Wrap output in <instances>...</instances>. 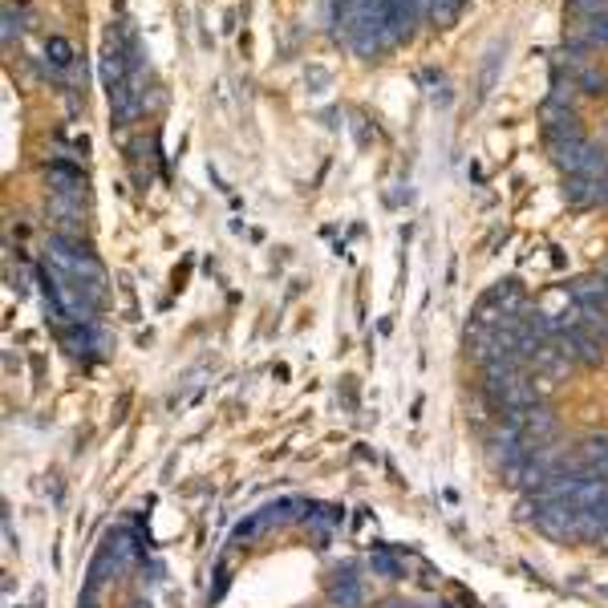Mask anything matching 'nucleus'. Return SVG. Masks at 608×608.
<instances>
[{
    "instance_id": "obj_6",
    "label": "nucleus",
    "mask_w": 608,
    "mask_h": 608,
    "mask_svg": "<svg viewBox=\"0 0 608 608\" xmlns=\"http://www.w3.org/2000/svg\"><path fill=\"white\" fill-rule=\"evenodd\" d=\"M463 5H467V0H430V21L438 29H446V25H454V17L463 13Z\"/></svg>"
},
{
    "instance_id": "obj_2",
    "label": "nucleus",
    "mask_w": 608,
    "mask_h": 608,
    "mask_svg": "<svg viewBox=\"0 0 608 608\" xmlns=\"http://www.w3.org/2000/svg\"><path fill=\"white\" fill-rule=\"evenodd\" d=\"M365 592H361V576H357V564H341L333 568V580H329V604L337 608H361Z\"/></svg>"
},
{
    "instance_id": "obj_1",
    "label": "nucleus",
    "mask_w": 608,
    "mask_h": 608,
    "mask_svg": "<svg viewBox=\"0 0 608 608\" xmlns=\"http://www.w3.org/2000/svg\"><path fill=\"white\" fill-rule=\"evenodd\" d=\"M536 527L552 540H580V507L564 503H536Z\"/></svg>"
},
{
    "instance_id": "obj_11",
    "label": "nucleus",
    "mask_w": 608,
    "mask_h": 608,
    "mask_svg": "<svg viewBox=\"0 0 608 608\" xmlns=\"http://www.w3.org/2000/svg\"><path fill=\"white\" fill-rule=\"evenodd\" d=\"M386 608H410V604H402V600H390V604H386Z\"/></svg>"
},
{
    "instance_id": "obj_10",
    "label": "nucleus",
    "mask_w": 608,
    "mask_h": 608,
    "mask_svg": "<svg viewBox=\"0 0 608 608\" xmlns=\"http://www.w3.org/2000/svg\"><path fill=\"white\" fill-rule=\"evenodd\" d=\"M600 203H604V207H608V175H604V179H600Z\"/></svg>"
},
{
    "instance_id": "obj_4",
    "label": "nucleus",
    "mask_w": 608,
    "mask_h": 608,
    "mask_svg": "<svg viewBox=\"0 0 608 608\" xmlns=\"http://www.w3.org/2000/svg\"><path fill=\"white\" fill-rule=\"evenodd\" d=\"M369 568H373L377 576H386V580H402V576H406V564H402L394 552H386V548H377V552L369 556Z\"/></svg>"
},
{
    "instance_id": "obj_8",
    "label": "nucleus",
    "mask_w": 608,
    "mask_h": 608,
    "mask_svg": "<svg viewBox=\"0 0 608 608\" xmlns=\"http://www.w3.org/2000/svg\"><path fill=\"white\" fill-rule=\"evenodd\" d=\"M13 33H21V17H13V5H5V41H13Z\"/></svg>"
},
{
    "instance_id": "obj_7",
    "label": "nucleus",
    "mask_w": 608,
    "mask_h": 608,
    "mask_svg": "<svg viewBox=\"0 0 608 608\" xmlns=\"http://www.w3.org/2000/svg\"><path fill=\"white\" fill-rule=\"evenodd\" d=\"M45 57H49L57 69H69V65H73V45H69L65 37H49V45H45Z\"/></svg>"
},
{
    "instance_id": "obj_3",
    "label": "nucleus",
    "mask_w": 608,
    "mask_h": 608,
    "mask_svg": "<svg viewBox=\"0 0 608 608\" xmlns=\"http://www.w3.org/2000/svg\"><path fill=\"white\" fill-rule=\"evenodd\" d=\"M564 195H568V203H600V179H588V175H568Z\"/></svg>"
},
{
    "instance_id": "obj_9",
    "label": "nucleus",
    "mask_w": 608,
    "mask_h": 608,
    "mask_svg": "<svg viewBox=\"0 0 608 608\" xmlns=\"http://www.w3.org/2000/svg\"><path fill=\"white\" fill-rule=\"evenodd\" d=\"M572 9L592 17V13H600V9H604V0H572Z\"/></svg>"
},
{
    "instance_id": "obj_5",
    "label": "nucleus",
    "mask_w": 608,
    "mask_h": 608,
    "mask_svg": "<svg viewBox=\"0 0 608 608\" xmlns=\"http://www.w3.org/2000/svg\"><path fill=\"white\" fill-rule=\"evenodd\" d=\"M580 33L592 41V49H608V9L592 13V17L580 25Z\"/></svg>"
}]
</instances>
